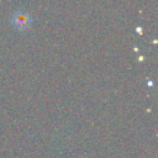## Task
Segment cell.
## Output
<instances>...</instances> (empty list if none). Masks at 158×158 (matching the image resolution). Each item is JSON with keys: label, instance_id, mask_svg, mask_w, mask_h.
I'll list each match as a JSON object with an SVG mask.
<instances>
[{"label": "cell", "instance_id": "6da1fadb", "mask_svg": "<svg viewBox=\"0 0 158 158\" xmlns=\"http://www.w3.org/2000/svg\"><path fill=\"white\" fill-rule=\"evenodd\" d=\"M10 22L12 25V27L16 31H26L31 27L32 25V17L28 12H26L25 10H16L10 19Z\"/></svg>", "mask_w": 158, "mask_h": 158}]
</instances>
